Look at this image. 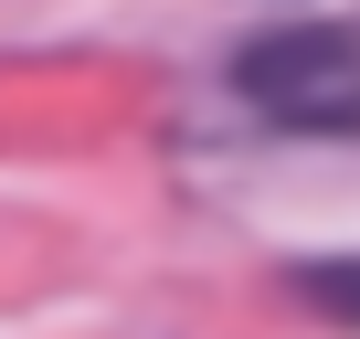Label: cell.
<instances>
[{"label": "cell", "instance_id": "1", "mask_svg": "<svg viewBox=\"0 0 360 339\" xmlns=\"http://www.w3.org/2000/svg\"><path fill=\"white\" fill-rule=\"evenodd\" d=\"M233 85L276 127H307V138L360 127V43L349 32H265V43L233 53Z\"/></svg>", "mask_w": 360, "mask_h": 339}, {"label": "cell", "instance_id": "2", "mask_svg": "<svg viewBox=\"0 0 360 339\" xmlns=\"http://www.w3.org/2000/svg\"><path fill=\"white\" fill-rule=\"evenodd\" d=\"M297 297H318L328 318L360 328V255H318V265H297Z\"/></svg>", "mask_w": 360, "mask_h": 339}]
</instances>
